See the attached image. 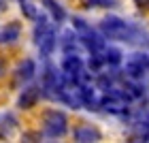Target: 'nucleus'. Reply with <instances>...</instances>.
Returning <instances> with one entry per match:
<instances>
[{
  "instance_id": "f257e3e1",
  "label": "nucleus",
  "mask_w": 149,
  "mask_h": 143,
  "mask_svg": "<svg viewBox=\"0 0 149 143\" xmlns=\"http://www.w3.org/2000/svg\"><path fill=\"white\" fill-rule=\"evenodd\" d=\"M98 30L102 32L104 39L109 41H121V43H136V41H143L141 36L145 34L139 26H134L132 22H126L117 15H107L102 22H100Z\"/></svg>"
},
{
  "instance_id": "f03ea898",
  "label": "nucleus",
  "mask_w": 149,
  "mask_h": 143,
  "mask_svg": "<svg viewBox=\"0 0 149 143\" xmlns=\"http://www.w3.org/2000/svg\"><path fill=\"white\" fill-rule=\"evenodd\" d=\"M40 122H43V137L47 139H62L68 132V118L60 109H47Z\"/></svg>"
},
{
  "instance_id": "7ed1b4c3",
  "label": "nucleus",
  "mask_w": 149,
  "mask_h": 143,
  "mask_svg": "<svg viewBox=\"0 0 149 143\" xmlns=\"http://www.w3.org/2000/svg\"><path fill=\"white\" fill-rule=\"evenodd\" d=\"M100 109L111 113V115H128V111H130V98L119 88H111V90L102 92Z\"/></svg>"
},
{
  "instance_id": "20e7f679",
  "label": "nucleus",
  "mask_w": 149,
  "mask_h": 143,
  "mask_svg": "<svg viewBox=\"0 0 149 143\" xmlns=\"http://www.w3.org/2000/svg\"><path fill=\"white\" fill-rule=\"evenodd\" d=\"M64 75L58 73L56 66H47L43 73V81H40V92H43L45 98L49 100H60V86H62Z\"/></svg>"
},
{
  "instance_id": "39448f33",
  "label": "nucleus",
  "mask_w": 149,
  "mask_h": 143,
  "mask_svg": "<svg viewBox=\"0 0 149 143\" xmlns=\"http://www.w3.org/2000/svg\"><path fill=\"white\" fill-rule=\"evenodd\" d=\"M40 96H43V92H40V86H36V83L26 86L24 90L19 92V96H17V109H22V111H28V109L36 107V103L40 100Z\"/></svg>"
},
{
  "instance_id": "423d86ee",
  "label": "nucleus",
  "mask_w": 149,
  "mask_h": 143,
  "mask_svg": "<svg viewBox=\"0 0 149 143\" xmlns=\"http://www.w3.org/2000/svg\"><path fill=\"white\" fill-rule=\"evenodd\" d=\"M62 73L68 77L70 81H74L77 83V77H79V73L85 69L83 66V60H81L79 53H64V58H62Z\"/></svg>"
},
{
  "instance_id": "0eeeda50",
  "label": "nucleus",
  "mask_w": 149,
  "mask_h": 143,
  "mask_svg": "<svg viewBox=\"0 0 149 143\" xmlns=\"http://www.w3.org/2000/svg\"><path fill=\"white\" fill-rule=\"evenodd\" d=\"M34 45L38 47V51H40V56H43V58H49L51 53L56 51V47H58V34H56V30L49 26V28H47L43 34L34 41Z\"/></svg>"
},
{
  "instance_id": "6e6552de",
  "label": "nucleus",
  "mask_w": 149,
  "mask_h": 143,
  "mask_svg": "<svg viewBox=\"0 0 149 143\" xmlns=\"http://www.w3.org/2000/svg\"><path fill=\"white\" fill-rule=\"evenodd\" d=\"M34 73H36V62L32 58H26L24 62H19L17 69H15V75H13V86L28 83V81L34 77Z\"/></svg>"
},
{
  "instance_id": "1a4fd4ad",
  "label": "nucleus",
  "mask_w": 149,
  "mask_h": 143,
  "mask_svg": "<svg viewBox=\"0 0 149 143\" xmlns=\"http://www.w3.org/2000/svg\"><path fill=\"white\" fill-rule=\"evenodd\" d=\"M72 137L79 143H96V141H102V132L94 124H81V126L74 128Z\"/></svg>"
},
{
  "instance_id": "9d476101",
  "label": "nucleus",
  "mask_w": 149,
  "mask_h": 143,
  "mask_svg": "<svg viewBox=\"0 0 149 143\" xmlns=\"http://www.w3.org/2000/svg\"><path fill=\"white\" fill-rule=\"evenodd\" d=\"M81 92H83V107L90 109V111H98L100 98H102V94H98V86L85 83V86H81Z\"/></svg>"
},
{
  "instance_id": "9b49d317",
  "label": "nucleus",
  "mask_w": 149,
  "mask_h": 143,
  "mask_svg": "<svg viewBox=\"0 0 149 143\" xmlns=\"http://www.w3.org/2000/svg\"><path fill=\"white\" fill-rule=\"evenodd\" d=\"M60 47H62L64 53H79L83 43H81V39L74 30H66L62 34V39H60Z\"/></svg>"
},
{
  "instance_id": "f8f14e48",
  "label": "nucleus",
  "mask_w": 149,
  "mask_h": 143,
  "mask_svg": "<svg viewBox=\"0 0 149 143\" xmlns=\"http://www.w3.org/2000/svg\"><path fill=\"white\" fill-rule=\"evenodd\" d=\"M19 34H22V24H17V22L6 24L4 28L0 30V45H11V43H15V41L19 39Z\"/></svg>"
},
{
  "instance_id": "ddd939ff",
  "label": "nucleus",
  "mask_w": 149,
  "mask_h": 143,
  "mask_svg": "<svg viewBox=\"0 0 149 143\" xmlns=\"http://www.w3.org/2000/svg\"><path fill=\"white\" fill-rule=\"evenodd\" d=\"M100 56H102V62L104 66H109V69H115V66L121 64V60H124V53H121V49H117V47H109L107 45L102 51H100Z\"/></svg>"
},
{
  "instance_id": "4468645a",
  "label": "nucleus",
  "mask_w": 149,
  "mask_h": 143,
  "mask_svg": "<svg viewBox=\"0 0 149 143\" xmlns=\"http://www.w3.org/2000/svg\"><path fill=\"white\" fill-rule=\"evenodd\" d=\"M43 6L51 13V19L56 24H62L64 19H66V11H64V6L60 4L58 0H43Z\"/></svg>"
},
{
  "instance_id": "2eb2a0df",
  "label": "nucleus",
  "mask_w": 149,
  "mask_h": 143,
  "mask_svg": "<svg viewBox=\"0 0 149 143\" xmlns=\"http://www.w3.org/2000/svg\"><path fill=\"white\" fill-rule=\"evenodd\" d=\"M132 139L149 141V120L147 122H136V124L132 126Z\"/></svg>"
},
{
  "instance_id": "dca6fc26",
  "label": "nucleus",
  "mask_w": 149,
  "mask_h": 143,
  "mask_svg": "<svg viewBox=\"0 0 149 143\" xmlns=\"http://www.w3.org/2000/svg\"><path fill=\"white\" fill-rule=\"evenodd\" d=\"M19 9H22L24 13V17H28V19H34L38 17V9H36V4L34 2H30V0H19Z\"/></svg>"
},
{
  "instance_id": "f3484780",
  "label": "nucleus",
  "mask_w": 149,
  "mask_h": 143,
  "mask_svg": "<svg viewBox=\"0 0 149 143\" xmlns=\"http://www.w3.org/2000/svg\"><path fill=\"white\" fill-rule=\"evenodd\" d=\"M87 6H94V9H113L117 6V0H85Z\"/></svg>"
},
{
  "instance_id": "a211bd4d",
  "label": "nucleus",
  "mask_w": 149,
  "mask_h": 143,
  "mask_svg": "<svg viewBox=\"0 0 149 143\" xmlns=\"http://www.w3.org/2000/svg\"><path fill=\"white\" fill-rule=\"evenodd\" d=\"M141 11H149V0H134Z\"/></svg>"
},
{
  "instance_id": "6ab92c4d",
  "label": "nucleus",
  "mask_w": 149,
  "mask_h": 143,
  "mask_svg": "<svg viewBox=\"0 0 149 143\" xmlns=\"http://www.w3.org/2000/svg\"><path fill=\"white\" fill-rule=\"evenodd\" d=\"M4 2H6V0H0V13L6 11V4H4Z\"/></svg>"
},
{
  "instance_id": "aec40b11",
  "label": "nucleus",
  "mask_w": 149,
  "mask_h": 143,
  "mask_svg": "<svg viewBox=\"0 0 149 143\" xmlns=\"http://www.w3.org/2000/svg\"><path fill=\"white\" fill-rule=\"evenodd\" d=\"M147 120H149V118H147Z\"/></svg>"
}]
</instances>
